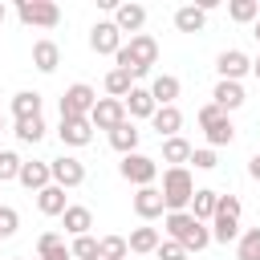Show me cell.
<instances>
[{"label": "cell", "mask_w": 260, "mask_h": 260, "mask_svg": "<svg viewBox=\"0 0 260 260\" xmlns=\"http://www.w3.org/2000/svg\"><path fill=\"white\" fill-rule=\"evenodd\" d=\"M4 16H8V4H4V0H0V24H4Z\"/></svg>", "instance_id": "obj_44"}, {"label": "cell", "mask_w": 260, "mask_h": 260, "mask_svg": "<svg viewBox=\"0 0 260 260\" xmlns=\"http://www.w3.org/2000/svg\"><path fill=\"white\" fill-rule=\"evenodd\" d=\"M16 228H20V211H16V207H8V203H0V240L16 236Z\"/></svg>", "instance_id": "obj_38"}, {"label": "cell", "mask_w": 260, "mask_h": 260, "mask_svg": "<svg viewBox=\"0 0 260 260\" xmlns=\"http://www.w3.org/2000/svg\"><path fill=\"white\" fill-rule=\"evenodd\" d=\"M122 106H126V118H130V122H134V118H150V114L158 110L146 85H134V89H130V93L122 98Z\"/></svg>", "instance_id": "obj_18"}, {"label": "cell", "mask_w": 260, "mask_h": 260, "mask_svg": "<svg viewBox=\"0 0 260 260\" xmlns=\"http://www.w3.org/2000/svg\"><path fill=\"white\" fill-rule=\"evenodd\" d=\"M203 24H207V12L199 4H179L175 8V28L179 32H203Z\"/></svg>", "instance_id": "obj_25"}, {"label": "cell", "mask_w": 260, "mask_h": 260, "mask_svg": "<svg viewBox=\"0 0 260 260\" xmlns=\"http://www.w3.org/2000/svg\"><path fill=\"white\" fill-rule=\"evenodd\" d=\"M0 244H4V240H0Z\"/></svg>", "instance_id": "obj_50"}, {"label": "cell", "mask_w": 260, "mask_h": 260, "mask_svg": "<svg viewBox=\"0 0 260 260\" xmlns=\"http://www.w3.org/2000/svg\"><path fill=\"white\" fill-rule=\"evenodd\" d=\"M114 24H118V32H142V24H146V8L142 4H134V0H126V4H114Z\"/></svg>", "instance_id": "obj_14"}, {"label": "cell", "mask_w": 260, "mask_h": 260, "mask_svg": "<svg viewBox=\"0 0 260 260\" xmlns=\"http://www.w3.org/2000/svg\"><path fill=\"white\" fill-rule=\"evenodd\" d=\"M130 248H126V236H102L98 240V260H126Z\"/></svg>", "instance_id": "obj_33"}, {"label": "cell", "mask_w": 260, "mask_h": 260, "mask_svg": "<svg viewBox=\"0 0 260 260\" xmlns=\"http://www.w3.org/2000/svg\"><path fill=\"white\" fill-rule=\"evenodd\" d=\"M248 175L260 183V154H252V158H248Z\"/></svg>", "instance_id": "obj_43"}, {"label": "cell", "mask_w": 260, "mask_h": 260, "mask_svg": "<svg viewBox=\"0 0 260 260\" xmlns=\"http://www.w3.org/2000/svg\"><path fill=\"white\" fill-rule=\"evenodd\" d=\"M215 73H219V81H240L244 73H252V57L244 49H223L215 57Z\"/></svg>", "instance_id": "obj_10"}, {"label": "cell", "mask_w": 260, "mask_h": 260, "mask_svg": "<svg viewBox=\"0 0 260 260\" xmlns=\"http://www.w3.org/2000/svg\"><path fill=\"white\" fill-rule=\"evenodd\" d=\"M93 102H98V89L85 85V81H73V85L61 93V118H89Z\"/></svg>", "instance_id": "obj_6"}, {"label": "cell", "mask_w": 260, "mask_h": 260, "mask_svg": "<svg viewBox=\"0 0 260 260\" xmlns=\"http://www.w3.org/2000/svg\"><path fill=\"white\" fill-rule=\"evenodd\" d=\"M154 256H158V260H187V248H183V244H175V240H158Z\"/></svg>", "instance_id": "obj_40"}, {"label": "cell", "mask_w": 260, "mask_h": 260, "mask_svg": "<svg viewBox=\"0 0 260 260\" xmlns=\"http://www.w3.org/2000/svg\"><path fill=\"white\" fill-rule=\"evenodd\" d=\"M57 138L65 146H89L93 142V126H89V118H61L57 122Z\"/></svg>", "instance_id": "obj_12"}, {"label": "cell", "mask_w": 260, "mask_h": 260, "mask_svg": "<svg viewBox=\"0 0 260 260\" xmlns=\"http://www.w3.org/2000/svg\"><path fill=\"white\" fill-rule=\"evenodd\" d=\"M41 106H45V98H41L37 89H20V93H12V118H16V122L41 118Z\"/></svg>", "instance_id": "obj_21"}, {"label": "cell", "mask_w": 260, "mask_h": 260, "mask_svg": "<svg viewBox=\"0 0 260 260\" xmlns=\"http://www.w3.org/2000/svg\"><path fill=\"white\" fill-rule=\"evenodd\" d=\"M162 228H167V240H175V244L187 248V256H191V252H203V248L211 244V228L199 223L191 211H167V215H162Z\"/></svg>", "instance_id": "obj_2"}, {"label": "cell", "mask_w": 260, "mask_h": 260, "mask_svg": "<svg viewBox=\"0 0 260 260\" xmlns=\"http://www.w3.org/2000/svg\"><path fill=\"white\" fill-rule=\"evenodd\" d=\"M61 228H65V236H89V228H93V211L89 207H81V203H69L65 211H61Z\"/></svg>", "instance_id": "obj_17"}, {"label": "cell", "mask_w": 260, "mask_h": 260, "mask_svg": "<svg viewBox=\"0 0 260 260\" xmlns=\"http://www.w3.org/2000/svg\"><path fill=\"white\" fill-rule=\"evenodd\" d=\"M228 16L236 24H256L260 20V0H232L228 4Z\"/></svg>", "instance_id": "obj_32"}, {"label": "cell", "mask_w": 260, "mask_h": 260, "mask_svg": "<svg viewBox=\"0 0 260 260\" xmlns=\"http://www.w3.org/2000/svg\"><path fill=\"white\" fill-rule=\"evenodd\" d=\"M37 260H73V252H69L65 236H57V232H41V240H37Z\"/></svg>", "instance_id": "obj_23"}, {"label": "cell", "mask_w": 260, "mask_h": 260, "mask_svg": "<svg viewBox=\"0 0 260 260\" xmlns=\"http://www.w3.org/2000/svg\"><path fill=\"white\" fill-rule=\"evenodd\" d=\"M191 142L183 138V134H175V138H162V162H171V167H187L191 162Z\"/></svg>", "instance_id": "obj_27"}, {"label": "cell", "mask_w": 260, "mask_h": 260, "mask_svg": "<svg viewBox=\"0 0 260 260\" xmlns=\"http://www.w3.org/2000/svg\"><path fill=\"white\" fill-rule=\"evenodd\" d=\"M126 122V106L118 102V98H98L93 102V110H89V126L93 130H114V126H122Z\"/></svg>", "instance_id": "obj_8"}, {"label": "cell", "mask_w": 260, "mask_h": 260, "mask_svg": "<svg viewBox=\"0 0 260 260\" xmlns=\"http://www.w3.org/2000/svg\"><path fill=\"white\" fill-rule=\"evenodd\" d=\"M89 49H93L98 57H114V53L122 49V32H118V24H114V20H98V24L89 28Z\"/></svg>", "instance_id": "obj_9"}, {"label": "cell", "mask_w": 260, "mask_h": 260, "mask_svg": "<svg viewBox=\"0 0 260 260\" xmlns=\"http://www.w3.org/2000/svg\"><path fill=\"white\" fill-rule=\"evenodd\" d=\"M252 37H256V41H260V20H256V24H252Z\"/></svg>", "instance_id": "obj_46"}, {"label": "cell", "mask_w": 260, "mask_h": 260, "mask_svg": "<svg viewBox=\"0 0 260 260\" xmlns=\"http://www.w3.org/2000/svg\"><path fill=\"white\" fill-rule=\"evenodd\" d=\"M114 61H118V69L130 73V81L150 77V65L158 61V41H154L150 32H134L130 45H122V49L114 53Z\"/></svg>", "instance_id": "obj_1"}, {"label": "cell", "mask_w": 260, "mask_h": 260, "mask_svg": "<svg viewBox=\"0 0 260 260\" xmlns=\"http://www.w3.org/2000/svg\"><path fill=\"white\" fill-rule=\"evenodd\" d=\"M158 240H162V236H158V228L142 223V228H134V232L126 236V248H130V252H138V256H150V252L158 248Z\"/></svg>", "instance_id": "obj_26"}, {"label": "cell", "mask_w": 260, "mask_h": 260, "mask_svg": "<svg viewBox=\"0 0 260 260\" xmlns=\"http://www.w3.org/2000/svg\"><path fill=\"white\" fill-rule=\"evenodd\" d=\"M244 85L240 81H215V89H211V106L215 110H223V114H232V110H240L244 106Z\"/></svg>", "instance_id": "obj_16"}, {"label": "cell", "mask_w": 260, "mask_h": 260, "mask_svg": "<svg viewBox=\"0 0 260 260\" xmlns=\"http://www.w3.org/2000/svg\"><path fill=\"white\" fill-rule=\"evenodd\" d=\"M203 134H207V146H211V150H215V146H232V142H236V126H232V118H228V114H223V118H215Z\"/></svg>", "instance_id": "obj_30"}, {"label": "cell", "mask_w": 260, "mask_h": 260, "mask_svg": "<svg viewBox=\"0 0 260 260\" xmlns=\"http://www.w3.org/2000/svg\"><path fill=\"white\" fill-rule=\"evenodd\" d=\"M20 162H24V158H20L16 150H0V187L20 175Z\"/></svg>", "instance_id": "obj_36"}, {"label": "cell", "mask_w": 260, "mask_h": 260, "mask_svg": "<svg viewBox=\"0 0 260 260\" xmlns=\"http://www.w3.org/2000/svg\"><path fill=\"white\" fill-rule=\"evenodd\" d=\"M236 260H260V228L240 232V240H236Z\"/></svg>", "instance_id": "obj_34"}, {"label": "cell", "mask_w": 260, "mask_h": 260, "mask_svg": "<svg viewBox=\"0 0 260 260\" xmlns=\"http://www.w3.org/2000/svg\"><path fill=\"white\" fill-rule=\"evenodd\" d=\"M150 89V98H154V106H175V98H179V77L175 73H154V81L146 85Z\"/></svg>", "instance_id": "obj_20"}, {"label": "cell", "mask_w": 260, "mask_h": 260, "mask_svg": "<svg viewBox=\"0 0 260 260\" xmlns=\"http://www.w3.org/2000/svg\"><path fill=\"white\" fill-rule=\"evenodd\" d=\"M215 118H223V110H215V106H211V102H207V106H199V114H195V122H199V126H203V130H207V126H211V122H215Z\"/></svg>", "instance_id": "obj_42"}, {"label": "cell", "mask_w": 260, "mask_h": 260, "mask_svg": "<svg viewBox=\"0 0 260 260\" xmlns=\"http://www.w3.org/2000/svg\"><path fill=\"white\" fill-rule=\"evenodd\" d=\"M16 183H20V187H28L32 195H37V191H45V187L53 183V175H49V158L20 162V175H16Z\"/></svg>", "instance_id": "obj_13"}, {"label": "cell", "mask_w": 260, "mask_h": 260, "mask_svg": "<svg viewBox=\"0 0 260 260\" xmlns=\"http://www.w3.org/2000/svg\"><path fill=\"white\" fill-rule=\"evenodd\" d=\"M45 130H49L45 118H28V122H16V126H12V134H16L20 142H28V146H37V142L45 138Z\"/></svg>", "instance_id": "obj_35"}, {"label": "cell", "mask_w": 260, "mask_h": 260, "mask_svg": "<svg viewBox=\"0 0 260 260\" xmlns=\"http://www.w3.org/2000/svg\"><path fill=\"white\" fill-rule=\"evenodd\" d=\"M16 20L24 28H57L61 24V8L53 0H20L16 4Z\"/></svg>", "instance_id": "obj_4"}, {"label": "cell", "mask_w": 260, "mask_h": 260, "mask_svg": "<svg viewBox=\"0 0 260 260\" xmlns=\"http://www.w3.org/2000/svg\"><path fill=\"white\" fill-rule=\"evenodd\" d=\"M49 175L61 191H73V187L85 183V162L73 158V154H57V158H49Z\"/></svg>", "instance_id": "obj_7"}, {"label": "cell", "mask_w": 260, "mask_h": 260, "mask_svg": "<svg viewBox=\"0 0 260 260\" xmlns=\"http://www.w3.org/2000/svg\"><path fill=\"white\" fill-rule=\"evenodd\" d=\"M240 240V215H211V244H232Z\"/></svg>", "instance_id": "obj_29"}, {"label": "cell", "mask_w": 260, "mask_h": 260, "mask_svg": "<svg viewBox=\"0 0 260 260\" xmlns=\"http://www.w3.org/2000/svg\"><path fill=\"white\" fill-rule=\"evenodd\" d=\"M256 154H260V150H256Z\"/></svg>", "instance_id": "obj_49"}, {"label": "cell", "mask_w": 260, "mask_h": 260, "mask_svg": "<svg viewBox=\"0 0 260 260\" xmlns=\"http://www.w3.org/2000/svg\"><path fill=\"white\" fill-rule=\"evenodd\" d=\"M138 142H142V130H138L130 118H126L122 126H114V130H110V146H114L118 154H134V150H138Z\"/></svg>", "instance_id": "obj_22"}, {"label": "cell", "mask_w": 260, "mask_h": 260, "mask_svg": "<svg viewBox=\"0 0 260 260\" xmlns=\"http://www.w3.org/2000/svg\"><path fill=\"white\" fill-rule=\"evenodd\" d=\"M69 252H73V260H98V240L93 236H77L69 244Z\"/></svg>", "instance_id": "obj_37"}, {"label": "cell", "mask_w": 260, "mask_h": 260, "mask_svg": "<svg viewBox=\"0 0 260 260\" xmlns=\"http://www.w3.org/2000/svg\"><path fill=\"white\" fill-rule=\"evenodd\" d=\"M118 175L126 179V183H134V187H154V179H158V162L150 158V154H122V162H118Z\"/></svg>", "instance_id": "obj_5"}, {"label": "cell", "mask_w": 260, "mask_h": 260, "mask_svg": "<svg viewBox=\"0 0 260 260\" xmlns=\"http://www.w3.org/2000/svg\"><path fill=\"white\" fill-rule=\"evenodd\" d=\"M215 199H219V191H211V187H195L187 211H191L199 223H211V215H215Z\"/></svg>", "instance_id": "obj_24"}, {"label": "cell", "mask_w": 260, "mask_h": 260, "mask_svg": "<svg viewBox=\"0 0 260 260\" xmlns=\"http://www.w3.org/2000/svg\"><path fill=\"white\" fill-rule=\"evenodd\" d=\"M0 130H4V110H0Z\"/></svg>", "instance_id": "obj_47"}, {"label": "cell", "mask_w": 260, "mask_h": 260, "mask_svg": "<svg viewBox=\"0 0 260 260\" xmlns=\"http://www.w3.org/2000/svg\"><path fill=\"white\" fill-rule=\"evenodd\" d=\"M191 162H195V171H215V167H219V158H215V150H211V146L191 150Z\"/></svg>", "instance_id": "obj_39"}, {"label": "cell", "mask_w": 260, "mask_h": 260, "mask_svg": "<svg viewBox=\"0 0 260 260\" xmlns=\"http://www.w3.org/2000/svg\"><path fill=\"white\" fill-rule=\"evenodd\" d=\"M57 65H61V45L49 41V37L32 41V69L37 73H57Z\"/></svg>", "instance_id": "obj_15"}, {"label": "cell", "mask_w": 260, "mask_h": 260, "mask_svg": "<svg viewBox=\"0 0 260 260\" xmlns=\"http://www.w3.org/2000/svg\"><path fill=\"white\" fill-rule=\"evenodd\" d=\"M252 73H256V81H260V57H256V61H252Z\"/></svg>", "instance_id": "obj_45"}, {"label": "cell", "mask_w": 260, "mask_h": 260, "mask_svg": "<svg viewBox=\"0 0 260 260\" xmlns=\"http://www.w3.org/2000/svg\"><path fill=\"white\" fill-rule=\"evenodd\" d=\"M158 191H162L167 211H187V203H191V195H195V179H191L187 167H167Z\"/></svg>", "instance_id": "obj_3"}, {"label": "cell", "mask_w": 260, "mask_h": 260, "mask_svg": "<svg viewBox=\"0 0 260 260\" xmlns=\"http://www.w3.org/2000/svg\"><path fill=\"white\" fill-rule=\"evenodd\" d=\"M102 85H106V98H118V102H122V98H126V93L134 89L130 73H126V69H118V65H114V69L106 73V81H102Z\"/></svg>", "instance_id": "obj_31"}, {"label": "cell", "mask_w": 260, "mask_h": 260, "mask_svg": "<svg viewBox=\"0 0 260 260\" xmlns=\"http://www.w3.org/2000/svg\"><path fill=\"white\" fill-rule=\"evenodd\" d=\"M215 211H219V215H240L244 203H240V195H219V199H215Z\"/></svg>", "instance_id": "obj_41"}, {"label": "cell", "mask_w": 260, "mask_h": 260, "mask_svg": "<svg viewBox=\"0 0 260 260\" xmlns=\"http://www.w3.org/2000/svg\"><path fill=\"white\" fill-rule=\"evenodd\" d=\"M130 203H134V215H138L142 223H150V219L167 215V203H162V191H158V187H138Z\"/></svg>", "instance_id": "obj_11"}, {"label": "cell", "mask_w": 260, "mask_h": 260, "mask_svg": "<svg viewBox=\"0 0 260 260\" xmlns=\"http://www.w3.org/2000/svg\"><path fill=\"white\" fill-rule=\"evenodd\" d=\"M65 207H69V199H65V191L57 183H49L45 191H37V211L41 215H61Z\"/></svg>", "instance_id": "obj_28"}, {"label": "cell", "mask_w": 260, "mask_h": 260, "mask_svg": "<svg viewBox=\"0 0 260 260\" xmlns=\"http://www.w3.org/2000/svg\"><path fill=\"white\" fill-rule=\"evenodd\" d=\"M12 260H20V256H12Z\"/></svg>", "instance_id": "obj_48"}, {"label": "cell", "mask_w": 260, "mask_h": 260, "mask_svg": "<svg viewBox=\"0 0 260 260\" xmlns=\"http://www.w3.org/2000/svg\"><path fill=\"white\" fill-rule=\"evenodd\" d=\"M150 126L158 130V138H175V134L183 130V110H179V106H158V110L150 114Z\"/></svg>", "instance_id": "obj_19"}]
</instances>
